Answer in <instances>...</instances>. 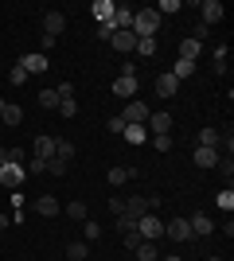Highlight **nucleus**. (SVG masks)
I'll list each match as a JSON object with an SVG mask.
<instances>
[{"instance_id": "17", "label": "nucleus", "mask_w": 234, "mask_h": 261, "mask_svg": "<svg viewBox=\"0 0 234 261\" xmlns=\"http://www.w3.org/2000/svg\"><path fill=\"white\" fill-rule=\"evenodd\" d=\"M137 86H141L137 78H125V74H117V82H113V94H117V98H137Z\"/></svg>"}, {"instance_id": "19", "label": "nucleus", "mask_w": 234, "mask_h": 261, "mask_svg": "<svg viewBox=\"0 0 234 261\" xmlns=\"http://www.w3.org/2000/svg\"><path fill=\"white\" fill-rule=\"evenodd\" d=\"M125 215H129V218H141V215H148V199H145V195L125 199Z\"/></svg>"}, {"instance_id": "40", "label": "nucleus", "mask_w": 234, "mask_h": 261, "mask_svg": "<svg viewBox=\"0 0 234 261\" xmlns=\"http://www.w3.org/2000/svg\"><path fill=\"white\" fill-rule=\"evenodd\" d=\"M191 39H195V43H203V39H211V28H207V23H195V32H191Z\"/></svg>"}, {"instance_id": "10", "label": "nucleus", "mask_w": 234, "mask_h": 261, "mask_svg": "<svg viewBox=\"0 0 234 261\" xmlns=\"http://www.w3.org/2000/svg\"><path fill=\"white\" fill-rule=\"evenodd\" d=\"M51 156H55V137H51V133H39V137H35V160H51Z\"/></svg>"}, {"instance_id": "21", "label": "nucleus", "mask_w": 234, "mask_h": 261, "mask_svg": "<svg viewBox=\"0 0 234 261\" xmlns=\"http://www.w3.org/2000/svg\"><path fill=\"white\" fill-rule=\"evenodd\" d=\"M133 257L137 261H160V250H156V242H141L133 250Z\"/></svg>"}, {"instance_id": "50", "label": "nucleus", "mask_w": 234, "mask_h": 261, "mask_svg": "<svg viewBox=\"0 0 234 261\" xmlns=\"http://www.w3.org/2000/svg\"><path fill=\"white\" fill-rule=\"evenodd\" d=\"M164 261H184V257H164Z\"/></svg>"}, {"instance_id": "22", "label": "nucleus", "mask_w": 234, "mask_h": 261, "mask_svg": "<svg viewBox=\"0 0 234 261\" xmlns=\"http://www.w3.org/2000/svg\"><path fill=\"white\" fill-rule=\"evenodd\" d=\"M23 121V109L16 106V101H8V106H4V117H0V129H4V125H20Z\"/></svg>"}, {"instance_id": "37", "label": "nucleus", "mask_w": 234, "mask_h": 261, "mask_svg": "<svg viewBox=\"0 0 234 261\" xmlns=\"http://www.w3.org/2000/svg\"><path fill=\"white\" fill-rule=\"evenodd\" d=\"M121 242H125V250L133 253V250H137V246H141V242H145V238H141V234H137V226H133V230H129V234H121Z\"/></svg>"}, {"instance_id": "5", "label": "nucleus", "mask_w": 234, "mask_h": 261, "mask_svg": "<svg viewBox=\"0 0 234 261\" xmlns=\"http://www.w3.org/2000/svg\"><path fill=\"white\" fill-rule=\"evenodd\" d=\"M148 113H152V109H148L145 106V101H129V106H125L121 109V121H125V125H145V121H148Z\"/></svg>"}, {"instance_id": "46", "label": "nucleus", "mask_w": 234, "mask_h": 261, "mask_svg": "<svg viewBox=\"0 0 234 261\" xmlns=\"http://www.w3.org/2000/svg\"><path fill=\"white\" fill-rule=\"evenodd\" d=\"M110 211L113 215H125V199H110Z\"/></svg>"}, {"instance_id": "2", "label": "nucleus", "mask_w": 234, "mask_h": 261, "mask_svg": "<svg viewBox=\"0 0 234 261\" xmlns=\"http://www.w3.org/2000/svg\"><path fill=\"white\" fill-rule=\"evenodd\" d=\"M137 234L145 242H156V238H164V222H160V215L156 211H148V215L137 218Z\"/></svg>"}, {"instance_id": "28", "label": "nucleus", "mask_w": 234, "mask_h": 261, "mask_svg": "<svg viewBox=\"0 0 234 261\" xmlns=\"http://www.w3.org/2000/svg\"><path fill=\"white\" fill-rule=\"evenodd\" d=\"M215 207L223 211V215H230V211H234V191H230V187H223V191L215 195Z\"/></svg>"}, {"instance_id": "35", "label": "nucleus", "mask_w": 234, "mask_h": 261, "mask_svg": "<svg viewBox=\"0 0 234 261\" xmlns=\"http://www.w3.org/2000/svg\"><path fill=\"white\" fill-rule=\"evenodd\" d=\"M8 82H12V86H23V82H28V70H23V66L16 63V66L8 70Z\"/></svg>"}, {"instance_id": "6", "label": "nucleus", "mask_w": 234, "mask_h": 261, "mask_svg": "<svg viewBox=\"0 0 234 261\" xmlns=\"http://www.w3.org/2000/svg\"><path fill=\"white\" fill-rule=\"evenodd\" d=\"M145 129H148V137H164V133H172V117H168L164 109H156V113H148Z\"/></svg>"}, {"instance_id": "24", "label": "nucleus", "mask_w": 234, "mask_h": 261, "mask_svg": "<svg viewBox=\"0 0 234 261\" xmlns=\"http://www.w3.org/2000/svg\"><path fill=\"white\" fill-rule=\"evenodd\" d=\"M219 137H223V133L211 129V125H207V129H199V148H215V152H219Z\"/></svg>"}, {"instance_id": "9", "label": "nucleus", "mask_w": 234, "mask_h": 261, "mask_svg": "<svg viewBox=\"0 0 234 261\" xmlns=\"http://www.w3.org/2000/svg\"><path fill=\"white\" fill-rule=\"evenodd\" d=\"M63 28H67V16H63V12H43V35L59 39V35H63Z\"/></svg>"}, {"instance_id": "12", "label": "nucleus", "mask_w": 234, "mask_h": 261, "mask_svg": "<svg viewBox=\"0 0 234 261\" xmlns=\"http://www.w3.org/2000/svg\"><path fill=\"white\" fill-rule=\"evenodd\" d=\"M164 234L172 242H191V230H188V218H172V222H168L164 226Z\"/></svg>"}, {"instance_id": "7", "label": "nucleus", "mask_w": 234, "mask_h": 261, "mask_svg": "<svg viewBox=\"0 0 234 261\" xmlns=\"http://www.w3.org/2000/svg\"><path fill=\"white\" fill-rule=\"evenodd\" d=\"M199 16H203L199 23H207V28H215V23H219V20H223V16H226V8H223V4H219V0H203V4H199Z\"/></svg>"}, {"instance_id": "31", "label": "nucleus", "mask_w": 234, "mask_h": 261, "mask_svg": "<svg viewBox=\"0 0 234 261\" xmlns=\"http://www.w3.org/2000/svg\"><path fill=\"white\" fill-rule=\"evenodd\" d=\"M133 51L141 55V59H152V55H156V35H152V39H137Z\"/></svg>"}, {"instance_id": "25", "label": "nucleus", "mask_w": 234, "mask_h": 261, "mask_svg": "<svg viewBox=\"0 0 234 261\" xmlns=\"http://www.w3.org/2000/svg\"><path fill=\"white\" fill-rule=\"evenodd\" d=\"M199 51H203V43H195L191 35L179 43V59H188V63H195V59H199Z\"/></svg>"}, {"instance_id": "14", "label": "nucleus", "mask_w": 234, "mask_h": 261, "mask_svg": "<svg viewBox=\"0 0 234 261\" xmlns=\"http://www.w3.org/2000/svg\"><path fill=\"white\" fill-rule=\"evenodd\" d=\"M113 8H117V0H94V4H90V12H94V20H98V23H110Z\"/></svg>"}, {"instance_id": "18", "label": "nucleus", "mask_w": 234, "mask_h": 261, "mask_svg": "<svg viewBox=\"0 0 234 261\" xmlns=\"http://www.w3.org/2000/svg\"><path fill=\"white\" fill-rule=\"evenodd\" d=\"M133 175H137V168H125V164H117V168H110V175H106V179H110V187H121V184H129Z\"/></svg>"}, {"instance_id": "51", "label": "nucleus", "mask_w": 234, "mask_h": 261, "mask_svg": "<svg viewBox=\"0 0 234 261\" xmlns=\"http://www.w3.org/2000/svg\"><path fill=\"white\" fill-rule=\"evenodd\" d=\"M207 261H223V257H207Z\"/></svg>"}, {"instance_id": "44", "label": "nucleus", "mask_w": 234, "mask_h": 261, "mask_svg": "<svg viewBox=\"0 0 234 261\" xmlns=\"http://www.w3.org/2000/svg\"><path fill=\"white\" fill-rule=\"evenodd\" d=\"M59 113H63V117H74V113H78V106H74V98H70V101H63V106H59Z\"/></svg>"}, {"instance_id": "1", "label": "nucleus", "mask_w": 234, "mask_h": 261, "mask_svg": "<svg viewBox=\"0 0 234 261\" xmlns=\"http://www.w3.org/2000/svg\"><path fill=\"white\" fill-rule=\"evenodd\" d=\"M156 28H160V12L156 8H137V16H133V35L137 39H152Z\"/></svg>"}, {"instance_id": "20", "label": "nucleus", "mask_w": 234, "mask_h": 261, "mask_svg": "<svg viewBox=\"0 0 234 261\" xmlns=\"http://www.w3.org/2000/svg\"><path fill=\"white\" fill-rule=\"evenodd\" d=\"M168 74L176 78V82H184V78H195V63H188V59H176V66H172Z\"/></svg>"}, {"instance_id": "3", "label": "nucleus", "mask_w": 234, "mask_h": 261, "mask_svg": "<svg viewBox=\"0 0 234 261\" xmlns=\"http://www.w3.org/2000/svg\"><path fill=\"white\" fill-rule=\"evenodd\" d=\"M23 179H28V172H23V164H0V187H8V191H20Z\"/></svg>"}, {"instance_id": "11", "label": "nucleus", "mask_w": 234, "mask_h": 261, "mask_svg": "<svg viewBox=\"0 0 234 261\" xmlns=\"http://www.w3.org/2000/svg\"><path fill=\"white\" fill-rule=\"evenodd\" d=\"M152 86H156V94H160V98H176V94H179V82L168 74V70H164V74H156Z\"/></svg>"}, {"instance_id": "30", "label": "nucleus", "mask_w": 234, "mask_h": 261, "mask_svg": "<svg viewBox=\"0 0 234 261\" xmlns=\"http://www.w3.org/2000/svg\"><path fill=\"white\" fill-rule=\"evenodd\" d=\"M98 238H101V226L94 218H86V222H82V242H98Z\"/></svg>"}, {"instance_id": "45", "label": "nucleus", "mask_w": 234, "mask_h": 261, "mask_svg": "<svg viewBox=\"0 0 234 261\" xmlns=\"http://www.w3.org/2000/svg\"><path fill=\"white\" fill-rule=\"evenodd\" d=\"M59 43V39H51V35H43V39H39V55H43V51H51V47H55Z\"/></svg>"}, {"instance_id": "36", "label": "nucleus", "mask_w": 234, "mask_h": 261, "mask_svg": "<svg viewBox=\"0 0 234 261\" xmlns=\"http://www.w3.org/2000/svg\"><path fill=\"white\" fill-rule=\"evenodd\" d=\"M67 168H70V164L59 160V156H51V160H47V172H51V175H67Z\"/></svg>"}, {"instance_id": "34", "label": "nucleus", "mask_w": 234, "mask_h": 261, "mask_svg": "<svg viewBox=\"0 0 234 261\" xmlns=\"http://www.w3.org/2000/svg\"><path fill=\"white\" fill-rule=\"evenodd\" d=\"M179 8H184V0H164V4H160L156 12H160V20H164V16H176Z\"/></svg>"}, {"instance_id": "4", "label": "nucleus", "mask_w": 234, "mask_h": 261, "mask_svg": "<svg viewBox=\"0 0 234 261\" xmlns=\"http://www.w3.org/2000/svg\"><path fill=\"white\" fill-rule=\"evenodd\" d=\"M133 16H137L133 4H117V8H113L110 28H113V32H133Z\"/></svg>"}, {"instance_id": "29", "label": "nucleus", "mask_w": 234, "mask_h": 261, "mask_svg": "<svg viewBox=\"0 0 234 261\" xmlns=\"http://www.w3.org/2000/svg\"><path fill=\"white\" fill-rule=\"evenodd\" d=\"M67 257L70 261H86L90 257V242H70V246H67Z\"/></svg>"}, {"instance_id": "16", "label": "nucleus", "mask_w": 234, "mask_h": 261, "mask_svg": "<svg viewBox=\"0 0 234 261\" xmlns=\"http://www.w3.org/2000/svg\"><path fill=\"white\" fill-rule=\"evenodd\" d=\"M35 211H39L43 218H55V215H63V207H59V199H55V195H39V199H35Z\"/></svg>"}, {"instance_id": "41", "label": "nucleus", "mask_w": 234, "mask_h": 261, "mask_svg": "<svg viewBox=\"0 0 234 261\" xmlns=\"http://www.w3.org/2000/svg\"><path fill=\"white\" fill-rule=\"evenodd\" d=\"M94 35H98V43H110V39H113V28H110V23H98V32H94Z\"/></svg>"}, {"instance_id": "15", "label": "nucleus", "mask_w": 234, "mask_h": 261, "mask_svg": "<svg viewBox=\"0 0 234 261\" xmlns=\"http://www.w3.org/2000/svg\"><path fill=\"white\" fill-rule=\"evenodd\" d=\"M20 66L28 70V74H43V70H47V55L32 51V55H23V59H20Z\"/></svg>"}, {"instance_id": "23", "label": "nucleus", "mask_w": 234, "mask_h": 261, "mask_svg": "<svg viewBox=\"0 0 234 261\" xmlns=\"http://www.w3.org/2000/svg\"><path fill=\"white\" fill-rule=\"evenodd\" d=\"M121 137H125L129 144H145V141H148V129H145V125H125Z\"/></svg>"}, {"instance_id": "27", "label": "nucleus", "mask_w": 234, "mask_h": 261, "mask_svg": "<svg viewBox=\"0 0 234 261\" xmlns=\"http://www.w3.org/2000/svg\"><path fill=\"white\" fill-rule=\"evenodd\" d=\"M55 156H59V160H74V144H70L67 141V137H55Z\"/></svg>"}, {"instance_id": "47", "label": "nucleus", "mask_w": 234, "mask_h": 261, "mask_svg": "<svg viewBox=\"0 0 234 261\" xmlns=\"http://www.w3.org/2000/svg\"><path fill=\"white\" fill-rule=\"evenodd\" d=\"M8 234V215H0V238Z\"/></svg>"}, {"instance_id": "13", "label": "nucleus", "mask_w": 234, "mask_h": 261, "mask_svg": "<svg viewBox=\"0 0 234 261\" xmlns=\"http://www.w3.org/2000/svg\"><path fill=\"white\" fill-rule=\"evenodd\" d=\"M110 47H113V51H121V55H133V47H137V35H133V32H113Z\"/></svg>"}, {"instance_id": "39", "label": "nucleus", "mask_w": 234, "mask_h": 261, "mask_svg": "<svg viewBox=\"0 0 234 261\" xmlns=\"http://www.w3.org/2000/svg\"><path fill=\"white\" fill-rule=\"evenodd\" d=\"M55 94H59V101H70V98H74V86H70V82H59Z\"/></svg>"}, {"instance_id": "49", "label": "nucleus", "mask_w": 234, "mask_h": 261, "mask_svg": "<svg viewBox=\"0 0 234 261\" xmlns=\"http://www.w3.org/2000/svg\"><path fill=\"white\" fill-rule=\"evenodd\" d=\"M4 106H8V101H4V98H0V117H4Z\"/></svg>"}, {"instance_id": "26", "label": "nucleus", "mask_w": 234, "mask_h": 261, "mask_svg": "<svg viewBox=\"0 0 234 261\" xmlns=\"http://www.w3.org/2000/svg\"><path fill=\"white\" fill-rule=\"evenodd\" d=\"M215 164H219L215 148H195V168H215Z\"/></svg>"}, {"instance_id": "8", "label": "nucleus", "mask_w": 234, "mask_h": 261, "mask_svg": "<svg viewBox=\"0 0 234 261\" xmlns=\"http://www.w3.org/2000/svg\"><path fill=\"white\" fill-rule=\"evenodd\" d=\"M188 230H191V238H207V234H215V222L207 215H199V211H195V215L188 218Z\"/></svg>"}, {"instance_id": "38", "label": "nucleus", "mask_w": 234, "mask_h": 261, "mask_svg": "<svg viewBox=\"0 0 234 261\" xmlns=\"http://www.w3.org/2000/svg\"><path fill=\"white\" fill-rule=\"evenodd\" d=\"M148 141H152L156 152H168V148H172V137H168V133H164V137H148Z\"/></svg>"}, {"instance_id": "43", "label": "nucleus", "mask_w": 234, "mask_h": 261, "mask_svg": "<svg viewBox=\"0 0 234 261\" xmlns=\"http://www.w3.org/2000/svg\"><path fill=\"white\" fill-rule=\"evenodd\" d=\"M133 226H137V218H129V215H117V230H121V234H129Z\"/></svg>"}, {"instance_id": "33", "label": "nucleus", "mask_w": 234, "mask_h": 261, "mask_svg": "<svg viewBox=\"0 0 234 261\" xmlns=\"http://www.w3.org/2000/svg\"><path fill=\"white\" fill-rule=\"evenodd\" d=\"M67 215L74 218V222H86V218H90V211H86V203H78V199H74V203L67 207Z\"/></svg>"}, {"instance_id": "32", "label": "nucleus", "mask_w": 234, "mask_h": 261, "mask_svg": "<svg viewBox=\"0 0 234 261\" xmlns=\"http://www.w3.org/2000/svg\"><path fill=\"white\" fill-rule=\"evenodd\" d=\"M59 106H63V101H59L55 90H43V94H39V109H59Z\"/></svg>"}, {"instance_id": "48", "label": "nucleus", "mask_w": 234, "mask_h": 261, "mask_svg": "<svg viewBox=\"0 0 234 261\" xmlns=\"http://www.w3.org/2000/svg\"><path fill=\"white\" fill-rule=\"evenodd\" d=\"M0 164H8V148L4 144H0Z\"/></svg>"}, {"instance_id": "42", "label": "nucleus", "mask_w": 234, "mask_h": 261, "mask_svg": "<svg viewBox=\"0 0 234 261\" xmlns=\"http://www.w3.org/2000/svg\"><path fill=\"white\" fill-rule=\"evenodd\" d=\"M106 129H110V133H117V137H121V133H125V121H121V113H117V117H110V121H106Z\"/></svg>"}]
</instances>
